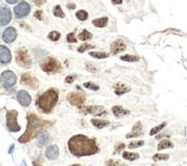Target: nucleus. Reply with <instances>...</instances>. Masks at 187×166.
<instances>
[{"label":"nucleus","instance_id":"8","mask_svg":"<svg viewBox=\"0 0 187 166\" xmlns=\"http://www.w3.org/2000/svg\"><path fill=\"white\" fill-rule=\"evenodd\" d=\"M14 13H15V16H16L17 18L25 17L28 14L30 13V5L28 3H25V1H21V3L14 8Z\"/></svg>","mask_w":187,"mask_h":166},{"label":"nucleus","instance_id":"5","mask_svg":"<svg viewBox=\"0 0 187 166\" xmlns=\"http://www.w3.org/2000/svg\"><path fill=\"white\" fill-rule=\"evenodd\" d=\"M41 69L47 73L57 72V71L61 69V64L59 61L53 59V57H48V59H46V60L41 63Z\"/></svg>","mask_w":187,"mask_h":166},{"label":"nucleus","instance_id":"28","mask_svg":"<svg viewBox=\"0 0 187 166\" xmlns=\"http://www.w3.org/2000/svg\"><path fill=\"white\" fill-rule=\"evenodd\" d=\"M87 16H88V14H87V12H85V10H78L76 13V17L80 21L87 20Z\"/></svg>","mask_w":187,"mask_h":166},{"label":"nucleus","instance_id":"6","mask_svg":"<svg viewBox=\"0 0 187 166\" xmlns=\"http://www.w3.org/2000/svg\"><path fill=\"white\" fill-rule=\"evenodd\" d=\"M16 62L19 65L23 66L25 69L30 68L32 62H31V59L28 54L27 49L25 48H20V49L16 52Z\"/></svg>","mask_w":187,"mask_h":166},{"label":"nucleus","instance_id":"10","mask_svg":"<svg viewBox=\"0 0 187 166\" xmlns=\"http://www.w3.org/2000/svg\"><path fill=\"white\" fill-rule=\"evenodd\" d=\"M67 99L72 106H82L85 102V95L83 93H76V92H74V93L68 94Z\"/></svg>","mask_w":187,"mask_h":166},{"label":"nucleus","instance_id":"17","mask_svg":"<svg viewBox=\"0 0 187 166\" xmlns=\"http://www.w3.org/2000/svg\"><path fill=\"white\" fill-rule=\"evenodd\" d=\"M142 134V126H141V123L138 122V123L134 124L133 128H132V132L129 133L126 135L127 139H131V137H137V136H140Z\"/></svg>","mask_w":187,"mask_h":166},{"label":"nucleus","instance_id":"44","mask_svg":"<svg viewBox=\"0 0 187 166\" xmlns=\"http://www.w3.org/2000/svg\"><path fill=\"white\" fill-rule=\"evenodd\" d=\"M113 1V3H115V5H120V3H123V0H111Z\"/></svg>","mask_w":187,"mask_h":166},{"label":"nucleus","instance_id":"22","mask_svg":"<svg viewBox=\"0 0 187 166\" xmlns=\"http://www.w3.org/2000/svg\"><path fill=\"white\" fill-rule=\"evenodd\" d=\"M114 88H115V93H116L117 95H122V94L126 93V92L130 91L129 87H126L124 84H122V83H117L116 85L114 86Z\"/></svg>","mask_w":187,"mask_h":166},{"label":"nucleus","instance_id":"16","mask_svg":"<svg viewBox=\"0 0 187 166\" xmlns=\"http://www.w3.org/2000/svg\"><path fill=\"white\" fill-rule=\"evenodd\" d=\"M17 101L20 102L21 106H30V103H31V96L25 91H20V92L17 93Z\"/></svg>","mask_w":187,"mask_h":166},{"label":"nucleus","instance_id":"33","mask_svg":"<svg viewBox=\"0 0 187 166\" xmlns=\"http://www.w3.org/2000/svg\"><path fill=\"white\" fill-rule=\"evenodd\" d=\"M61 34L57 31H52V32L48 33V39L50 40H53V41H56V40L60 39Z\"/></svg>","mask_w":187,"mask_h":166},{"label":"nucleus","instance_id":"50","mask_svg":"<svg viewBox=\"0 0 187 166\" xmlns=\"http://www.w3.org/2000/svg\"><path fill=\"white\" fill-rule=\"evenodd\" d=\"M122 166H125V165H122Z\"/></svg>","mask_w":187,"mask_h":166},{"label":"nucleus","instance_id":"41","mask_svg":"<svg viewBox=\"0 0 187 166\" xmlns=\"http://www.w3.org/2000/svg\"><path fill=\"white\" fill-rule=\"evenodd\" d=\"M75 79H76V76H69V77H67V78H66V83L70 84V83H72Z\"/></svg>","mask_w":187,"mask_h":166},{"label":"nucleus","instance_id":"9","mask_svg":"<svg viewBox=\"0 0 187 166\" xmlns=\"http://www.w3.org/2000/svg\"><path fill=\"white\" fill-rule=\"evenodd\" d=\"M12 20V12L8 7L1 6L0 7V25H7Z\"/></svg>","mask_w":187,"mask_h":166},{"label":"nucleus","instance_id":"45","mask_svg":"<svg viewBox=\"0 0 187 166\" xmlns=\"http://www.w3.org/2000/svg\"><path fill=\"white\" fill-rule=\"evenodd\" d=\"M7 3H16L17 1H19V0H6Z\"/></svg>","mask_w":187,"mask_h":166},{"label":"nucleus","instance_id":"46","mask_svg":"<svg viewBox=\"0 0 187 166\" xmlns=\"http://www.w3.org/2000/svg\"><path fill=\"white\" fill-rule=\"evenodd\" d=\"M68 8H71V9H74L75 5H74V3H69V5H68Z\"/></svg>","mask_w":187,"mask_h":166},{"label":"nucleus","instance_id":"36","mask_svg":"<svg viewBox=\"0 0 187 166\" xmlns=\"http://www.w3.org/2000/svg\"><path fill=\"white\" fill-rule=\"evenodd\" d=\"M94 46H92V45H87V44H84L83 46H80L79 48H78V52L79 53H83V52H85V50L90 49V48H93Z\"/></svg>","mask_w":187,"mask_h":166},{"label":"nucleus","instance_id":"42","mask_svg":"<svg viewBox=\"0 0 187 166\" xmlns=\"http://www.w3.org/2000/svg\"><path fill=\"white\" fill-rule=\"evenodd\" d=\"M35 16L37 17L38 20H41V16H43V13H41V10H38V12H36Z\"/></svg>","mask_w":187,"mask_h":166},{"label":"nucleus","instance_id":"38","mask_svg":"<svg viewBox=\"0 0 187 166\" xmlns=\"http://www.w3.org/2000/svg\"><path fill=\"white\" fill-rule=\"evenodd\" d=\"M67 40L68 43H76L77 39L75 38V33H69L67 36Z\"/></svg>","mask_w":187,"mask_h":166},{"label":"nucleus","instance_id":"4","mask_svg":"<svg viewBox=\"0 0 187 166\" xmlns=\"http://www.w3.org/2000/svg\"><path fill=\"white\" fill-rule=\"evenodd\" d=\"M7 128L10 132H19L21 130L20 125L17 124V111L16 110H9L7 111Z\"/></svg>","mask_w":187,"mask_h":166},{"label":"nucleus","instance_id":"19","mask_svg":"<svg viewBox=\"0 0 187 166\" xmlns=\"http://www.w3.org/2000/svg\"><path fill=\"white\" fill-rule=\"evenodd\" d=\"M50 135L47 132H40L39 133V139H38V146L44 147L46 146L47 143L50 142Z\"/></svg>","mask_w":187,"mask_h":166},{"label":"nucleus","instance_id":"12","mask_svg":"<svg viewBox=\"0 0 187 166\" xmlns=\"http://www.w3.org/2000/svg\"><path fill=\"white\" fill-rule=\"evenodd\" d=\"M80 112L83 113H92V115H104V108L101 106H85V108H80Z\"/></svg>","mask_w":187,"mask_h":166},{"label":"nucleus","instance_id":"48","mask_svg":"<svg viewBox=\"0 0 187 166\" xmlns=\"http://www.w3.org/2000/svg\"><path fill=\"white\" fill-rule=\"evenodd\" d=\"M34 165H35V166H41V165H39V164H38V163H36V162H35V163H34Z\"/></svg>","mask_w":187,"mask_h":166},{"label":"nucleus","instance_id":"24","mask_svg":"<svg viewBox=\"0 0 187 166\" xmlns=\"http://www.w3.org/2000/svg\"><path fill=\"white\" fill-rule=\"evenodd\" d=\"M174 144L171 142L170 140H162L160 143H158V146H157V149L158 150H163V149H170L172 148Z\"/></svg>","mask_w":187,"mask_h":166},{"label":"nucleus","instance_id":"29","mask_svg":"<svg viewBox=\"0 0 187 166\" xmlns=\"http://www.w3.org/2000/svg\"><path fill=\"white\" fill-rule=\"evenodd\" d=\"M53 13H54V15H55L56 17H61V18H63V17H64V13L62 12V8H61V6H59V5L54 7Z\"/></svg>","mask_w":187,"mask_h":166},{"label":"nucleus","instance_id":"49","mask_svg":"<svg viewBox=\"0 0 187 166\" xmlns=\"http://www.w3.org/2000/svg\"><path fill=\"white\" fill-rule=\"evenodd\" d=\"M72 166H82V165H78V164H76V165H72Z\"/></svg>","mask_w":187,"mask_h":166},{"label":"nucleus","instance_id":"31","mask_svg":"<svg viewBox=\"0 0 187 166\" xmlns=\"http://www.w3.org/2000/svg\"><path fill=\"white\" fill-rule=\"evenodd\" d=\"M165 125H167V124L165 123H162V124H160V125H158V126H156V127H154L153 130L150 131L149 132V134L150 135H155V134H157V133L160 132V131H162L164 128V127H165Z\"/></svg>","mask_w":187,"mask_h":166},{"label":"nucleus","instance_id":"34","mask_svg":"<svg viewBox=\"0 0 187 166\" xmlns=\"http://www.w3.org/2000/svg\"><path fill=\"white\" fill-rule=\"evenodd\" d=\"M84 87H86V88L92 90V91H99V86L93 83H91V81H87V83L84 84Z\"/></svg>","mask_w":187,"mask_h":166},{"label":"nucleus","instance_id":"32","mask_svg":"<svg viewBox=\"0 0 187 166\" xmlns=\"http://www.w3.org/2000/svg\"><path fill=\"white\" fill-rule=\"evenodd\" d=\"M168 158H169V155H167V153H156V155L153 156V159L155 162H157V160H167Z\"/></svg>","mask_w":187,"mask_h":166},{"label":"nucleus","instance_id":"25","mask_svg":"<svg viewBox=\"0 0 187 166\" xmlns=\"http://www.w3.org/2000/svg\"><path fill=\"white\" fill-rule=\"evenodd\" d=\"M123 158H125L126 160H136V159L139 158V153H127V151H124Z\"/></svg>","mask_w":187,"mask_h":166},{"label":"nucleus","instance_id":"18","mask_svg":"<svg viewBox=\"0 0 187 166\" xmlns=\"http://www.w3.org/2000/svg\"><path fill=\"white\" fill-rule=\"evenodd\" d=\"M46 157L48 159H56L59 157V148L57 146H50L46 149Z\"/></svg>","mask_w":187,"mask_h":166},{"label":"nucleus","instance_id":"14","mask_svg":"<svg viewBox=\"0 0 187 166\" xmlns=\"http://www.w3.org/2000/svg\"><path fill=\"white\" fill-rule=\"evenodd\" d=\"M12 61V54L10 50L6 46L0 45V63L8 64Z\"/></svg>","mask_w":187,"mask_h":166},{"label":"nucleus","instance_id":"43","mask_svg":"<svg viewBox=\"0 0 187 166\" xmlns=\"http://www.w3.org/2000/svg\"><path fill=\"white\" fill-rule=\"evenodd\" d=\"M35 3H36L37 6H40V5H43L45 3V0H35Z\"/></svg>","mask_w":187,"mask_h":166},{"label":"nucleus","instance_id":"27","mask_svg":"<svg viewBox=\"0 0 187 166\" xmlns=\"http://www.w3.org/2000/svg\"><path fill=\"white\" fill-rule=\"evenodd\" d=\"M120 60L126 61V62H137L139 61V57L134 55H124V56H120Z\"/></svg>","mask_w":187,"mask_h":166},{"label":"nucleus","instance_id":"11","mask_svg":"<svg viewBox=\"0 0 187 166\" xmlns=\"http://www.w3.org/2000/svg\"><path fill=\"white\" fill-rule=\"evenodd\" d=\"M21 83L23 85L31 87V88H37L38 87V80L34 76H31L30 73H23L21 77Z\"/></svg>","mask_w":187,"mask_h":166},{"label":"nucleus","instance_id":"20","mask_svg":"<svg viewBox=\"0 0 187 166\" xmlns=\"http://www.w3.org/2000/svg\"><path fill=\"white\" fill-rule=\"evenodd\" d=\"M91 123H92V125L93 126H95L98 128V130H101V128H104V127H106V126H108L109 125V122L108 120H104V119H92L91 120Z\"/></svg>","mask_w":187,"mask_h":166},{"label":"nucleus","instance_id":"23","mask_svg":"<svg viewBox=\"0 0 187 166\" xmlns=\"http://www.w3.org/2000/svg\"><path fill=\"white\" fill-rule=\"evenodd\" d=\"M108 23V17H101V18H95L93 20V25L98 28H104Z\"/></svg>","mask_w":187,"mask_h":166},{"label":"nucleus","instance_id":"21","mask_svg":"<svg viewBox=\"0 0 187 166\" xmlns=\"http://www.w3.org/2000/svg\"><path fill=\"white\" fill-rule=\"evenodd\" d=\"M113 113L115 115L116 117H123V116H125V115H129L130 113V111H127V110H125V109H123L122 106H113Z\"/></svg>","mask_w":187,"mask_h":166},{"label":"nucleus","instance_id":"13","mask_svg":"<svg viewBox=\"0 0 187 166\" xmlns=\"http://www.w3.org/2000/svg\"><path fill=\"white\" fill-rule=\"evenodd\" d=\"M16 36H17L16 30H15L13 27H9V28H7L6 30L3 31V40L5 41V43L10 44V43H13L14 40L16 39Z\"/></svg>","mask_w":187,"mask_h":166},{"label":"nucleus","instance_id":"47","mask_svg":"<svg viewBox=\"0 0 187 166\" xmlns=\"http://www.w3.org/2000/svg\"><path fill=\"white\" fill-rule=\"evenodd\" d=\"M21 166H27V163H25V160H23V162H22V164H21Z\"/></svg>","mask_w":187,"mask_h":166},{"label":"nucleus","instance_id":"2","mask_svg":"<svg viewBox=\"0 0 187 166\" xmlns=\"http://www.w3.org/2000/svg\"><path fill=\"white\" fill-rule=\"evenodd\" d=\"M27 119H28L27 131H25V133L19 139V142L20 143L29 142V141H30L31 139H34L37 134H39V133L41 132V130L46 128L47 126H50L51 125L50 122L40 119V118H38L35 113H29Z\"/></svg>","mask_w":187,"mask_h":166},{"label":"nucleus","instance_id":"15","mask_svg":"<svg viewBox=\"0 0 187 166\" xmlns=\"http://www.w3.org/2000/svg\"><path fill=\"white\" fill-rule=\"evenodd\" d=\"M125 48H126V45H125V43H124L123 40L117 39L110 45V53L113 54V55H116V54L123 52Z\"/></svg>","mask_w":187,"mask_h":166},{"label":"nucleus","instance_id":"40","mask_svg":"<svg viewBox=\"0 0 187 166\" xmlns=\"http://www.w3.org/2000/svg\"><path fill=\"white\" fill-rule=\"evenodd\" d=\"M118 164H120V162L115 159H109L107 162V166H117Z\"/></svg>","mask_w":187,"mask_h":166},{"label":"nucleus","instance_id":"7","mask_svg":"<svg viewBox=\"0 0 187 166\" xmlns=\"http://www.w3.org/2000/svg\"><path fill=\"white\" fill-rule=\"evenodd\" d=\"M0 81L5 88H10L16 84V76L13 71H3L0 76Z\"/></svg>","mask_w":187,"mask_h":166},{"label":"nucleus","instance_id":"3","mask_svg":"<svg viewBox=\"0 0 187 166\" xmlns=\"http://www.w3.org/2000/svg\"><path fill=\"white\" fill-rule=\"evenodd\" d=\"M57 99H59V94L56 91L48 90L37 99V106L43 112L48 113L52 111L54 106L56 104Z\"/></svg>","mask_w":187,"mask_h":166},{"label":"nucleus","instance_id":"35","mask_svg":"<svg viewBox=\"0 0 187 166\" xmlns=\"http://www.w3.org/2000/svg\"><path fill=\"white\" fill-rule=\"evenodd\" d=\"M144 146V141H134V142H131L129 144V148L133 149V148H138V147Z\"/></svg>","mask_w":187,"mask_h":166},{"label":"nucleus","instance_id":"37","mask_svg":"<svg viewBox=\"0 0 187 166\" xmlns=\"http://www.w3.org/2000/svg\"><path fill=\"white\" fill-rule=\"evenodd\" d=\"M125 148V144L124 143H118L116 146V149H115V151H114V153H120L122 150Z\"/></svg>","mask_w":187,"mask_h":166},{"label":"nucleus","instance_id":"39","mask_svg":"<svg viewBox=\"0 0 187 166\" xmlns=\"http://www.w3.org/2000/svg\"><path fill=\"white\" fill-rule=\"evenodd\" d=\"M86 69L88 70V71H91V72H97V71H98L97 68H95V66H93V64H91V63L86 64Z\"/></svg>","mask_w":187,"mask_h":166},{"label":"nucleus","instance_id":"26","mask_svg":"<svg viewBox=\"0 0 187 166\" xmlns=\"http://www.w3.org/2000/svg\"><path fill=\"white\" fill-rule=\"evenodd\" d=\"M80 40H87V39H91L92 38V33L88 32L87 30H83L82 32L79 33V36H78Z\"/></svg>","mask_w":187,"mask_h":166},{"label":"nucleus","instance_id":"1","mask_svg":"<svg viewBox=\"0 0 187 166\" xmlns=\"http://www.w3.org/2000/svg\"><path fill=\"white\" fill-rule=\"evenodd\" d=\"M68 148L69 151L76 157L91 156L99 153L100 150L95 139H90L83 134L72 136L68 142Z\"/></svg>","mask_w":187,"mask_h":166},{"label":"nucleus","instance_id":"30","mask_svg":"<svg viewBox=\"0 0 187 166\" xmlns=\"http://www.w3.org/2000/svg\"><path fill=\"white\" fill-rule=\"evenodd\" d=\"M90 55L95 57V59H106V57H108V54L102 53V52H91Z\"/></svg>","mask_w":187,"mask_h":166}]
</instances>
